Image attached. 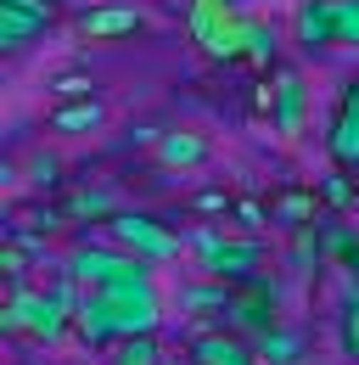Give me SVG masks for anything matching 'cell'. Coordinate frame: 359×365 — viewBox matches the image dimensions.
<instances>
[{"label":"cell","instance_id":"cell-1","mask_svg":"<svg viewBox=\"0 0 359 365\" xmlns=\"http://www.w3.org/2000/svg\"><path fill=\"white\" fill-rule=\"evenodd\" d=\"M157 326H163V298H157L152 275L90 287L79 298V309H73V331L90 349H107L118 337H140V331H157Z\"/></svg>","mask_w":359,"mask_h":365},{"label":"cell","instance_id":"cell-2","mask_svg":"<svg viewBox=\"0 0 359 365\" xmlns=\"http://www.w3.org/2000/svg\"><path fill=\"white\" fill-rule=\"evenodd\" d=\"M73 326V315L51 298V292H28V287H17V292H6V309H0V331L6 337H34V343H56L62 331Z\"/></svg>","mask_w":359,"mask_h":365},{"label":"cell","instance_id":"cell-3","mask_svg":"<svg viewBox=\"0 0 359 365\" xmlns=\"http://www.w3.org/2000/svg\"><path fill=\"white\" fill-rule=\"evenodd\" d=\"M197 259L208 275H224V281H247V275H264V242L259 236H224V230H197L191 236Z\"/></svg>","mask_w":359,"mask_h":365},{"label":"cell","instance_id":"cell-4","mask_svg":"<svg viewBox=\"0 0 359 365\" xmlns=\"http://www.w3.org/2000/svg\"><path fill=\"white\" fill-rule=\"evenodd\" d=\"M62 270H68V275H73V281L90 292V287H107V281L146 275V259H140V253H130V247H118V242H113V247H95V242H90V247H79Z\"/></svg>","mask_w":359,"mask_h":365},{"label":"cell","instance_id":"cell-5","mask_svg":"<svg viewBox=\"0 0 359 365\" xmlns=\"http://www.w3.org/2000/svg\"><path fill=\"white\" fill-rule=\"evenodd\" d=\"M107 236H113L118 247L140 253L146 264H169L180 253V236L169 225H157L152 214H113V220H107Z\"/></svg>","mask_w":359,"mask_h":365},{"label":"cell","instance_id":"cell-6","mask_svg":"<svg viewBox=\"0 0 359 365\" xmlns=\"http://www.w3.org/2000/svg\"><path fill=\"white\" fill-rule=\"evenodd\" d=\"M275 287H269L264 275H247V281H236V298H230V326L241 331V337H264V331H275L281 320H275Z\"/></svg>","mask_w":359,"mask_h":365},{"label":"cell","instance_id":"cell-7","mask_svg":"<svg viewBox=\"0 0 359 365\" xmlns=\"http://www.w3.org/2000/svg\"><path fill=\"white\" fill-rule=\"evenodd\" d=\"M185 354H191V365H264L259 360V343L241 337V331H230V326L224 331H197Z\"/></svg>","mask_w":359,"mask_h":365},{"label":"cell","instance_id":"cell-8","mask_svg":"<svg viewBox=\"0 0 359 365\" xmlns=\"http://www.w3.org/2000/svg\"><path fill=\"white\" fill-rule=\"evenodd\" d=\"M269 118H275V135H303V118H309V91L292 68H281L269 79Z\"/></svg>","mask_w":359,"mask_h":365},{"label":"cell","instance_id":"cell-9","mask_svg":"<svg viewBox=\"0 0 359 365\" xmlns=\"http://www.w3.org/2000/svg\"><path fill=\"white\" fill-rule=\"evenodd\" d=\"M51 29V0H0V46L23 51Z\"/></svg>","mask_w":359,"mask_h":365},{"label":"cell","instance_id":"cell-10","mask_svg":"<svg viewBox=\"0 0 359 365\" xmlns=\"http://www.w3.org/2000/svg\"><path fill=\"white\" fill-rule=\"evenodd\" d=\"M326 146H331V158H337L343 169H359V79L343 91V101H337V118H331Z\"/></svg>","mask_w":359,"mask_h":365},{"label":"cell","instance_id":"cell-11","mask_svg":"<svg viewBox=\"0 0 359 365\" xmlns=\"http://www.w3.org/2000/svg\"><path fill=\"white\" fill-rule=\"evenodd\" d=\"M292 34H298L303 51L337 46V0H303L298 17H292Z\"/></svg>","mask_w":359,"mask_h":365},{"label":"cell","instance_id":"cell-12","mask_svg":"<svg viewBox=\"0 0 359 365\" xmlns=\"http://www.w3.org/2000/svg\"><path fill=\"white\" fill-rule=\"evenodd\" d=\"M259 34H264V23H253V17H241V11H236V23H230L224 34H214V40H208L202 51H208L214 62H241V56L253 62V46H259Z\"/></svg>","mask_w":359,"mask_h":365},{"label":"cell","instance_id":"cell-13","mask_svg":"<svg viewBox=\"0 0 359 365\" xmlns=\"http://www.w3.org/2000/svg\"><path fill=\"white\" fill-rule=\"evenodd\" d=\"M101 124H107V107H101L95 96L56 101V113H51V130H56V135H85V130H101Z\"/></svg>","mask_w":359,"mask_h":365},{"label":"cell","instance_id":"cell-14","mask_svg":"<svg viewBox=\"0 0 359 365\" xmlns=\"http://www.w3.org/2000/svg\"><path fill=\"white\" fill-rule=\"evenodd\" d=\"M79 29H85L90 40H124V34L140 29V11L135 6H95V11L79 17Z\"/></svg>","mask_w":359,"mask_h":365},{"label":"cell","instance_id":"cell-15","mask_svg":"<svg viewBox=\"0 0 359 365\" xmlns=\"http://www.w3.org/2000/svg\"><path fill=\"white\" fill-rule=\"evenodd\" d=\"M236 23V11H230V0H191V17H185V29H191V40L197 46H208L214 34H224Z\"/></svg>","mask_w":359,"mask_h":365},{"label":"cell","instance_id":"cell-16","mask_svg":"<svg viewBox=\"0 0 359 365\" xmlns=\"http://www.w3.org/2000/svg\"><path fill=\"white\" fill-rule=\"evenodd\" d=\"M157 158L169 169H197V163H208V140L191 130H169V135H157Z\"/></svg>","mask_w":359,"mask_h":365},{"label":"cell","instance_id":"cell-17","mask_svg":"<svg viewBox=\"0 0 359 365\" xmlns=\"http://www.w3.org/2000/svg\"><path fill=\"white\" fill-rule=\"evenodd\" d=\"M314 208H320V191H281L275 208H269V220L281 230H303L314 220Z\"/></svg>","mask_w":359,"mask_h":365},{"label":"cell","instance_id":"cell-18","mask_svg":"<svg viewBox=\"0 0 359 365\" xmlns=\"http://www.w3.org/2000/svg\"><path fill=\"white\" fill-rule=\"evenodd\" d=\"M259 360L264 365H303V337L292 326H275L259 337Z\"/></svg>","mask_w":359,"mask_h":365},{"label":"cell","instance_id":"cell-19","mask_svg":"<svg viewBox=\"0 0 359 365\" xmlns=\"http://www.w3.org/2000/svg\"><path fill=\"white\" fill-rule=\"evenodd\" d=\"M113 365H163L157 331H140V337H118V343H113Z\"/></svg>","mask_w":359,"mask_h":365},{"label":"cell","instance_id":"cell-20","mask_svg":"<svg viewBox=\"0 0 359 365\" xmlns=\"http://www.w3.org/2000/svg\"><path fill=\"white\" fill-rule=\"evenodd\" d=\"M337 343H343V354L359 360V281H348V292L337 304Z\"/></svg>","mask_w":359,"mask_h":365},{"label":"cell","instance_id":"cell-21","mask_svg":"<svg viewBox=\"0 0 359 365\" xmlns=\"http://www.w3.org/2000/svg\"><path fill=\"white\" fill-rule=\"evenodd\" d=\"M68 214H73V220H90V214L113 220L118 208H113V197H107V191H73V197H68Z\"/></svg>","mask_w":359,"mask_h":365},{"label":"cell","instance_id":"cell-22","mask_svg":"<svg viewBox=\"0 0 359 365\" xmlns=\"http://www.w3.org/2000/svg\"><path fill=\"white\" fill-rule=\"evenodd\" d=\"M320 202H326V208H348V202H354V185H348L343 169H331V175L320 180Z\"/></svg>","mask_w":359,"mask_h":365},{"label":"cell","instance_id":"cell-23","mask_svg":"<svg viewBox=\"0 0 359 365\" xmlns=\"http://www.w3.org/2000/svg\"><path fill=\"white\" fill-rule=\"evenodd\" d=\"M337 46H359V0H337Z\"/></svg>","mask_w":359,"mask_h":365},{"label":"cell","instance_id":"cell-24","mask_svg":"<svg viewBox=\"0 0 359 365\" xmlns=\"http://www.w3.org/2000/svg\"><path fill=\"white\" fill-rule=\"evenodd\" d=\"M51 91H56V101H73V96H90V91H95V85H90L85 73H68V79H56Z\"/></svg>","mask_w":359,"mask_h":365},{"label":"cell","instance_id":"cell-25","mask_svg":"<svg viewBox=\"0 0 359 365\" xmlns=\"http://www.w3.org/2000/svg\"><path fill=\"white\" fill-rule=\"evenodd\" d=\"M28 169H34V180H40V185H56V175H62V163H56V158H34Z\"/></svg>","mask_w":359,"mask_h":365},{"label":"cell","instance_id":"cell-26","mask_svg":"<svg viewBox=\"0 0 359 365\" xmlns=\"http://www.w3.org/2000/svg\"><path fill=\"white\" fill-rule=\"evenodd\" d=\"M197 208H202V214H219V208H230V197H224V191H202Z\"/></svg>","mask_w":359,"mask_h":365},{"label":"cell","instance_id":"cell-27","mask_svg":"<svg viewBox=\"0 0 359 365\" xmlns=\"http://www.w3.org/2000/svg\"><path fill=\"white\" fill-rule=\"evenodd\" d=\"M348 270H354V281H359V242H354V253H348Z\"/></svg>","mask_w":359,"mask_h":365}]
</instances>
